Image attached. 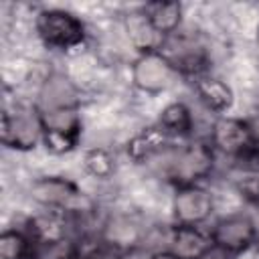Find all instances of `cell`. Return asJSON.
<instances>
[{
	"label": "cell",
	"mask_w": 259,
	"mask_h": 259,
	"mask_svg": "<svg viewBox=\"0 0 259 259\" xmlns=\"http://www.w3.org/2000/svg\"><path fill=\"white\" fill-rule=\"evenodd\" d=\"M190 89L198 105L210 113L212 117L229 115L237 105V91L235 87L221 75L206 73L190 81Z\"/></svg>",
	"instance_id": "14"
},
{
	"label": "cell",
	"mask_w": 259,
	"mask_h": 259,
	"mask_svg": "<svg viewBox=\"0 0 259 259\" xmlns=\"http://www.w3.org/2000/svg\"><path fill=\"white\" fill-rule=\"evenodd\" d=\"M156 123L172 138V140H190L196 136V117L192 105L184 99H172L162 105L158 111Z\"/></svg>",
	"instance_id": "17"
},
{
	"label": "cell",
	"mask_w": 259,
	"mask_h": 259,
	"mask_svg": "<svg viewBox=\"0 0 259 259\" xmlns=\"http://www.w3.org/2000/svg\"><path fill=\"white\" fill-rule=\"evenodd\" d=\"M42 127L34 101L4 103L0 113V144L4 150L26 154L40 146Z\"/></svg>",
	"instance_id": "4"
},
{
	"label": "cell",
	"mask_w": 259,
	"mask_h": 259,
	"mask_svg": "<svg viewBox=\"0 0 259 259\" xmlns=\"http://www.w3.org/2000/svg\"><path fill=\"white\" fill-rule=\"evenodd\" d=\"M204 138L212 146L214 154L219 158H227L229 162L239 160L255 146V136L249 119L235 113L212 117Z\"/></svg>",
	"instance_id": "10"
},
{
	"label": "cell",
	"mask_w": 259,
	"mask_h": 259,
	"mask_svg": "<svg viewBox=\"0 0 259 259\" xmlns=\"http://www.w3.org/2000/svg\"><path fill=\"white\" fill-rule=\"evenodd\" d=\"M152 253H154V247L138 245V247L121 251V259H152Z\"/></svg>",
	"instance_id": "22"
},
{
	"label": "cell",
	"mask_w": 259,
	"mask_h": 259,
	"mask_svg": "<svg viewBox=\"0 0 259 259\" xmlns=\"http://www.w3.org/2000/svg\"><path fill=\"white\" fill-rule=\"evenodd\" d=\"M251 253L255 255V259H259V231H257V237H255V245H253Z\"/></svg>",
	"instance_id": "24"
},
{
	"label": "cell",
	"mask_w": 259,
	"mask_h": 259,
	"mask_svg": "<svg viewBox=\"0 0 259 259\" xmlns=\"http://www.w3.org/2000/svg\"><path fill=\"white\" fill-rule=\"evenodd\" d=\"M121 30H123L125 40L132 47L134 55H144V53L160 51V47L164 42V38L156 32L152 22L148 20V16H146L142 6L130 8L121 16Z\"/></svg>",
	"instance_id": "16"
},
{
	"label": "cell",
	"mask_w": 259,
	"mask_h": 259,
	"mask_svg": "<svg viewBox=\"0 0 259 259\" xmlns=\"http://www.w3.org/2000/svg\"><path fill=\"white\" fill-rule=\"evenodd\" d=\"M95 229H97V235L117 251L146 245V239H148V227H142L140 219L125 210L109 212L99 221V227Z\"/></svg>",
	"instance_id": "15"
},
{
	"label": "cell",
	"mask_w": 259,
	"mask_h": 259,
	"mask_svg": "<svg viewBox=\"0 0 259 259\" xmlns=\"http://www.w3.org/2000/svg\"><path fill=\"white\" fill-rule=\"evenodd\" d=\"M81 170L97 182H109L117 174V156L105 146H89L81 154Z\"/></svg>",
	"instance_id": "19"
},
{
	"label": "cell",
	"mask_w": 259,
	"mask_h": 259,
	"mask_svg": "<svg viewBox=\"0 0 259 259\" xmlns=\"http://www.w3.org/2000/svg\"><path fill=\"white\" fill-rule=\"evenodd\" d=\"M217 194L208 182L180 184L172 188L170 194V223L176 225H194L208 227L217 217Z\"/></svg>",
	"instance_id": "8"
},
{
	"label": "cell",
	"mask_w": 259,
	"mask_h": 259,
	"mask_svg": "<svg viewBox=\"0 0 259 259\" xmlns=\"http://www.w3.org/2000/svg\"><path fill=\"white\" fill-rule=\"evenodd\" d=\"M36 249L38 245L20 225L6 227L0 233V259H34Z\"/></svg>",
	"instance_id": "20"
},
{
	"label": "cell",
	"mask_w": 259,
	"mask_h": 259,
	"mask_svg": "<svg viewBox=\"0 0 259 259\" xmlns=\"http://www.w3.org/2000/svg\"><path fill=\"white\" fill-rule=\"evenodd\" d=\"M38 119L42 127L40 148L47 154L61 158L73 154L81 146L83 127H85L81 107L38 109Z\"/></svg>",
	"instance_id": "6"
},
{
	"label": "cell",
	"mask_w": 259,
	"mask_h": 259,
	"mask_svg": "<svg viewBox=\"0 0 259 259\" xmlns=\"http://www.w3.org/2000/svg\"><path fill=\"white\" fill-rule=\"evenodd\" d=\"M180 81L182 77L160 51L134 55L130 61V85L142 95H164Z\"/></svg>",
	"instance_id": "9"
},
{
	"label": "cell",
	"mask_w": 259,
	"mask_h": 259,
	"mask_svg": "<svg viewBox=\"0 0 259 259\" xmlns=\"http://www.w3.org/2000/svg\"><path fill=\"white\" fill-rule=\"evenodd\" d=\"M174 140L154 121L136 130L123 142V156L132 166L150 168L172 144Z\"/></svg>",
	"instance_id": "13"
},
{
	"label": "cell",
	"mask_w": 259,
	"mask_h": 259,
	"mask_svg": "<svg viewBox=\"0 0 259 259\" xmlns=\"http://www.w3.org/2000/svg\"><path fill=\"white\" fill-rule=\"evenodd\" d=\"M231 186L243 202L259 210V172H235L233 170Z\"/></svg>",
	"instance_id": "21"
},
{
	"label": "cell",
	"mask_w": 259,
	"mask_h": 259,
	"mask_svg": "<svg viewBox=\"0 0 259 259\" xmlns=\"http://www.w3.org/2000/svg\"><path fill=\"white\" fill-rule=\"evenodd\" d=\"M20 227L28 233V237L38 245V247H51V245H59L65 243L69 239H73L81 229V225H77L73 219L55 212V210H45V208H36L32 212H28Z\"/></svg>",
	"instance_id": "11"
},
{
	"label": "cell",
	"mask_w": 259,
	"mask_h": 259,
	"mask_svg": "<svg viewBox=\"0 0 259 259\" xmlns=\"http://www.w3.org/2000/svg\"><path fill=\"white\" fill-rule=\"evenodd\" d=\"M152 259H182V257H178V255L170 253L168 249H154Z\"/></svg>",
	"instance_id": "23"
},
{
	"label": "cell",
	"mask_w": 259,
	"mask_h": 259,
	"mask_svg": "<svg viewBox=\"0 0 259 259\" xmlns=\"http://www.w3.org/2000/svg\"><path fill=\"white\" fill-rule=\"evenodd\" d=\"M26 196L36 208L61 212L77 225H85L97 214V200L65 174L34 176L26 184Z\"/></svg>",
	"instance_id": "2"
},
{
	"label": "cell",
	"mask_w": 259,
	"mask_h": 259,
	"mask_svg": "<svg viewBox=\"0 0 259 259\" xmlns=\"http://www.w3.org/2000/svg\"><path fill=\"white\" fill-rule=\"evenodd\" d=\"M219 166V156L204 136L190 140H174L168 150L150 166L154 174L166 184H196L208 182Z\"/></svg>",
	"instance_id": "1"
},
{
	"label": "cell",
	"mask_w": 259,
	"mask_h": 259,
	"mask_svg": "<svg viewBox=\"0 0 259 259\" xmlns=\"http://www.w3.org/2000/svg\"><path fill=\"white\" fill-rule=\"evenodd\" d=\"M142 8L162 38H168L184 28V6L178 0H152L142 4Z\"/></svg>",
	"instance_id": "18"
},
{
	"label": "cell",
	"mask_w": 259,
	"mask_h": 259,
	"mask_svg": "<svg viewBox=\"0 0 259 259\" xmlns=\"http://www.w3.org/2000/svg\"><path fill=\"white\" fill-rule=\"evenodd\" d=\"M259 231V221L249 210H231L217 214L208 223V233L214 245V251L223 253L229 259H241L247 255Z\"/></svg>",
	"instance_id": "7"
},
{
	"label": "cell",
	"mask_w": 259,
	"mask_h": 259,
	"mask_svg": "<svg viewBox=\"0 0 259 259\" xmlns=\"http://www.w3.org/2000/svg\"><path fill=\"white\" fill-rule=\"evenodd\" d=\"M32 34L42 49L57 55H79L89 45V26L81 14L63 6H42L32 14Z\"/></svg>",
	"instance_id": "3"
},
{
	"label": "cell",
	"mask_w": 259,
	"mask_h": 259,
	"mask_svg": "<svg viewBox=\"0 0 259 259\" xmlns=\"http://www.w3.org/2000/svg\"><path fill=\"white\" fill-rule=\"evenodd\" d=\"M160 249H168L182 259H206L214 251V245L208 227L170 223L164 231Z\"/></svg>",
	"instance_id": "12"
},
{
	"label": "cell",
	"mask_w": 259,
	"mask_h": 259,
	"mask_svg": "<svg viewBox=\"0 0 259 259\" xmlns=\"http://www.w3.org/2000/svg\"><path fill=\"white\" fill-rule=\"evenodd\" d=\"M160 53L172 63L182 81H192L200 75L212 73V49L200 32H188L186 26L176 34L164 38Z\"/></svg>",
	"instance_id": "5"
}]
</instances>
